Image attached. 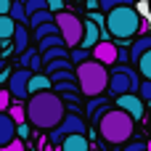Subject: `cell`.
<instances>
[{
    "label": "cell",
    "instance_id": "cell-43",
    "mask_svg": "<svg viewBox=\"0 0 151 151\" xmlns=\"http://www.w3.org/2000/svg\"><path fill=\"white\" fill-rule=\"evenodd\" d=\"M56 151H61V149H58V146H56Z\"/></svg>",
    "mask_w": 151,
    "mask_h": 151
},
{
    "label": "cell",
    "instance_id": "cell-9",
    "mask_svg": "<svg viewBox=\"0 0 151 151\" xmlns=\"http://www.w3.org/2000/svg\"><path fill=\"white\" fill-rule=\"evenodd\" d=\"M114 106L122 109L125 114H130L133 122H138V119L146 117V106H143V101H141L135 93H122V96H117V104H114Z\"/></svg>",
    "mask_w": 151,
    "mask_h": 151
},
{
    "label": "cell",
    "instance_id": "cell-6",
    "mask_svg": "<svg viewBox=\"0 0 151 151\" xmlns=\"http://www.w3.org/2000/svg\"><path fill=\"white\" fill-rule=\"evenodd\" d=\"M53 21H56V29L64 40L66 48H80V40H82V19L72 11H58L53 13Z\"/></svg>",
    "mask_w": 151,
    "mask_h": 151
},
{
    "label": "cell",
    "instance_id": "cell-23",
    "mask_svg": "<svg viewBox=\"0 0 151 151\" xmlns=\"http://www.w3.org/2000/svg\"><path fill=\"white\" fill-rule=\"evenodd\" d=\"M61 69H74V66H72V61H69V58H53V61L42 64V72H48V74L61 72Z\"/></svg>",
    "mask_w": 151,
    "mask_h": 151
},
{
    "label": "cell",
    "instance_id": "cell-26",
    "mask_svg": "<svg viewBox=\"0 0 151 151\" xmlns=\"http://www.w3.org/2000/svg\"><path fill=\"white\" fill-rule=\"evenodd\" d=\"M58 45H64V40H61L58 32H56V35H48V37H42V40H37V50H40V53L48 50V48H58Z\"/></svg>",
    "mask_w": 151,
    "mask_h": 151
},
{
    "label": "cell",
    "instance_id": "cell-19",
    "mask_svg": "<svg viewBox=\"0 0 151 151\" xmlns=\"http://www.w3.org/2000/svg\"><path fill=\"white\" fill-rule=\"evenodd\" d=\"M40 58H42V64H48V61H53V58H69V48H66V45L48 48V50H42V53H40Z\"/></svg>",
    "mask_w": 151,
    "mask_h": 151
},
{
    "label": "cell",
    "instance_id": "cell-45",
    "mask_svg": "<svg viewBox=\"0 0 151 151\" xmlns=\"http://www.w3.org/2000/svg\"><path fill=\"white\" fill-rule=\"evenodd\" d=\"M72 3H74V0H72Z\"/></svg>",
    "mask_w": 151,
    "mask_h": 151
},
{
    "label": "cell",
    "instance_id": "cell-24",
    "mask_svg": "<svg viewBox=\"0 0 151 151\" xmlns=\"http://www.w3.org/2000/svg\"><path fill=\"white\" fill-rule=\"evenodd\" d=\"M13 29H16V21L5 13V16H0V40H11L13 37Z\"/></svg>",
    "mask_w": 151,
    "mask_h": 151
},
{
    "label": "cell",
    "instance_id": "cell-32",
    "mask_svg": "<svg viewBox=\"0 0 151 151\" xmlns=\"http://www.w3.org/2000/svg\"><path fill=\"white\" fill-rule=\"evenodd\" d=\"M42 8H45V0H27V3H24V11H27V19H29L32 13L42 11Z\"/></svg>",
    "mask_w": 151,
    "mask_h": 151
},
{
    "label": "cell",
    "instance_id": "cell-13",
    "mask_svg": "<svg viewBox=\"0 0 151 151\" xmlns=\"http://www.w3.org/2000/svg\"><path fill=\"white\" fill-rule=\"evenodd\" d=\"M42 90H50V77L42 74V72H35L27 82V98L35 96V93H42Z\"/></svg>",
    "mask_w": 151,
    "mask_h": 151
},
{
    "label": "cell",
    "instance_id": "cell-42",
    "mask_svg": "<svg viewBox=\"0 0 151 151\" xmlns=\"http://www.w3.org/2000/svg\"><path fill=\"white\" fill-rule=\"evenodd\" d=\"M19 3H27V0H19Z\"/></svg>",
    "mask_w": 151,
    "mask_h": 151
},
{
    "label": "cell",
    "instance_id": "cell-40",
    "mask_svg": "<svg viewBox=\"0 0 151 151\" xmlns=\"http://www.w3.org/2000/svg\"><path fill=\"white\" fill-rule=\"evenodd\" d=\"M85 8H90V11H93V8H98V0H88V5H85Z\"/></svg>",
    "mask_w": 151,
    "mask_h": 151
},
{
    "label": "cell",
    "instance_id": "cell-5",
    "mask_svg": "<svg viewBox=\"0 0 151 151\" xmlns=\"http://www.w3.org/2000/svg\"><path fill=\"white\" fill-rule=\"evenodd\" d=\"M138 85H141V74L127 66V64H114V72H109V96H122V93H138Z\"/></svg>",
    "mask_w": 151,
    "mask_h": 151
},
{
    "label": "cell",
    "instance_id": "cell-20",
    "mask_svg": "<svg viewBox=\"0 0 151 151\" xmlns=\"http://www.w3.org/2000/svg\"><path fill=\"white\" fill-rule=\"evenodd\" d=\"M135 69H138V74H141L143 80H151V50H146V53L135 61Z\"/></svg>",
    "mask_w": 151,
    "mask_h": 151
},
{
    "label": "cell",
    "instance_id": "cell-27",
    "mask_svg": "<svg viewBox=\"0 0 151 151\" xmlns=\"http://www.w3.org/2000/svg\"><path fill=\"white\" fill-rule=\"evenodd\" d=\"M16 125H21V122H27V117H24V106L21 104H13V106H8V111H5Z\"/></svg>",
    "mask_w": 151,
    "mask_h": 151
},
{
    "label": "cell",
    "instance_id": "cell-21",
    "mask_svg": "<svg viewBox=\"0 0 151 151\" xmlns=\"http://www.w3.org/2000/svg\"><path fill=\"white\" fill-rule=\"evenodd\" d=\"M8 16H11L16 24H27V11H24V3L13 0V3H11V8H8Z\"/></svg>",
    "mask_w": 151,
    "mask_h": 151
},
{
    "label": "cell",
    "instance_id": "cell-7",
    "mask_svg": "<svg viewBox=\"0 0 151 151\" xmlns=\"http://www.w3.org/2000/svg\"><path fill=\"white\" fill-rule=\"evenodd\" d=\"M77 133H82L85 135V119L80 117V114H64V119L50 130V135H48V143H61V138H66V135H77Z\"/></svg>",
    "mask_w": 151,
    "mask_h": 151
},
{
    "label": "cell",
    "instance_id": "cell-39",
    "mask_svg": "<svg viewBox=\"0 0 151 151\" xmlns=\"http://www.w3.org/2000/svg\"><path fill=\"white\" fill-rule=\"evenodd\" d=\"M11 3H13V0H0V16H5V13H8Z\"/></svg>",
    "mask_w": 151,
    "mask_h": 151
},
{
    "label": "cell",
    "instance_id": "cell-28",
    "mask_svg": "<svg viewBox=\"0 0 151 151\" xmlns=\"http://www.w3.org/2000/svg\"><path fill=\"white\" fill-rule=\"evenodd\" d=\"M90 58V50L88 48H74L72 53H69V61L72 64H82V61H88Z\"/></svg>",
    "mask_w": 151,
    "mask_h": 151
},
{
    "label": "cell",
    "instance_id": "cell-3",
    "mask_svg": "<svg viewBox=\"0 0 151 151\" xmlns=\"http://www.w3.org/2000/svg\"><path fill=\"white\" fill-rule=\"evenodd\" d=\"M133 130H135V122L130 119V114H125L122 109L117 106H109L101 117H98V133L106 143L111 146H122L133 138Z\"/></svg>",
    "mask_w": 151,
    "mask_h": 151
},
{
    "label": "cell",
    "instance_id": "cell-12",
    "mask_svg": "<svg viewBox=\"0 0 151 151\" xmlns=\"http://www.w3.org/2000/svg\"><path fill=\"white\" fill-rule=\"evenodd\" d=\"M58 149H61V151H90V141H88V135L77 133V135H66V138H61Z\"/></svg>",
    "mask_w": 151,
    "mask_h": 151
},
{
    "label": "cell",
    "instance_id": "cell-8",
    "mask_svg": "<svg viewBox=\"0 0 151 151\" xmlns=\"http://www.w3.org/2000/svg\"><path fill=\"white\" fill-rule=\"evenodd\" d=\"M29 77H32V72L29 69H16V72H11L8 74V93H11V98H16V101H27V82H29Z\"/></svg>",
    "mask_w": 151,
    "mask_h": 151
},
{
    "label": "cell",
    "instance_id": "cell-18",
    "mask_svg": "<svg viewBox=\"0 0 151 151\" xmlns=\"http://www.w3.org/2000/svg\"><path fill=\"white\" fill-rule=\"evenodd\" d=\"M106 109H109V101H106L104 96H96V98H90V101H88V106H85V111L90 114V119H93V122H98V117H101Z\"/></svg>",
    "mask_w": 151,
    "mask_h": 151
},
{
    "label": "cell",
    "instance_id": "cell-4",
    "mask_svg": "<svg viewBox=\"0 0 151 151\" xmlns=\"http://www.w3.org/2000/svg\"><path fill=\"white\" fill-rule=\"evenodd\" d=\"M74 80H77V88L82 96L88 98H96V96H104L106 93V85H109V69L93 58L77 64L74 69Z\"/></svg>",
    "mask_w": 151,
    "mask_h": 151
},
{
    "label": "cell",
    "instance_id": "cell-34",
    "mask_svg": "<svg viewBox=\"0 0 151 151\" xmlns=\"http://www.w3.org/2000/svg\"><path fill=\"white\" fill-rule=\"evenodd\" d=\"M45 8H48L50 13H58V11H66L64 0H45Z\"/></svg>",
    "mask_w": 151,
    "mask_h": 151
},
{
    "label": "cell",
    "instance_id": "cell-16",
    "mask_svg": "<svg viewBox=\"0 0 151 151\" xmlns=\"http://www.w3.org/2000/svg\"><path fill=\"white\" fill-rule=\"evenodd\" d=\"M146 50H151V35H141V37H138V40L127 48V56H130V61L135 64V61H138Z\"/></svg>",
    "mask_w": 151,
    "mask_h": 151
},
{
    "label": "cell",
    "instance_id": "cell-36",
    "mask_svg": "<svg viewBox=\"0 0 151 151\" xmlns=\"http://www.w3.org/2000/svg\"><path fill=\"white\" fill-rule=\"evenodd\" d=\"M8 106H11V93L3 88L0 90V111H8Z\"/></svg>",
    "mask_w": 151,
    "mask_h": 151
},
{
    "label": "cell",
    "instance_id": "cell-31",
    "mask_svg": "<svg viewBox=\"0 0 151 151\" xmlns=\"http://www.w3.org/2000/svg\"><path fill=\"white\" fill-rule=\"evenodd\" d=\"M141 101H151V80H141L138 85V93H135Z\"/></svg>",
    "mask_w": 151,
    "mask_h": 151
},
{
    "label": "cell",
    "instance_id": "cell-22",
    "mask_svg": "<svg viewBox=\"0 0 151 151\" xmlns=\"http://www.w3.org/2000/svg\"><path fill=\"white\" fill-rule=\"evenodd\" d=\"M45 21H53V13H50L48 8H42V11H37V13H32V16L27 19L29 29H35V27H40V24H45Z\"/></svg>",
    "mask_w": 151,
    "mask_h": 151
},
{
    "label": "cell",
    "instance_id": "cell-2",
    "mask_svg": "<svg viewBox=\"0 0 151 151\" xmlns=\"http://www.w3.org/2000/svg\"><path fill=\"white\" fill-rule=\"evenodd\" d=\"M141 11L133 8V5H117L111 11H106V19H104V29L117 40V42H127L130 37L141 35Z\"/></svg>",
    "mask_w": 151,
    "mask_h": 151
},
{
    "label": "cell",
    "instance_id": "cell-37",
    "mask_svg": "<svg viewBox=\"0 0 151 151\" xmlns=\"http://www.w3.org/2000/svg\"><path fill=\"white\" fill-rule=\"evenodd\" d=\"M27 135H29V125H27V122L16 125V138H27Z\"/></svg>",
    "mask_w": 151,
    "mask_h": 151
},
{
    "label": "cell",
    "instance_id": "cell-10",
    "mask_svg": "<svg viewBox=\"0 0 151 151\" xmlns=\"http://www.w3.org/2000/svg\"><path fill=\"white\" fill-rule=\"evenodd\" d=\"M90 58L104 64V66H114L117 64V45H114V40H98L90 48Z\"/></svg>",
    "mask_w": 151,
    "mask_h": 151
},
{
    "label": "cell",
    "instance_id": "cell-29",
    "mask_svg": "<svg viewBox=\"0 0 151 151\" xmlns=\"http://www.w3.org/2000/svg\"><path fill=\"white\" fill-rule=\"evenodd\" d=\"M48 77H50V85L53 82H66V80H74V69H61V72H53Z\"/></svg>",
    "mask_w": 151,
    "mask_h": 151
},
{
    "label": "cell",
    "instance_id": "cell-35",
    "mask_svg": "<svg viewBox=\"0 0 151 151\" xmlns=\"http://www.w3.org/2000/svg\"><path fill=\"white\" fill-rule=\"evenodd\" d=\"M0 151H27V149H24V143H21V138H13L11 143H5V146H0Z\"/></svg>",
    "mask_w": 151,
    "mask_h": 151
},
{
    "label": "cell",
    "instance_id": "cell-25",
    "mask_svg": "<svg viewBox=\"0 0 151 151\" xmlns=\"http://www.w3.org/2000/svg\"><path fill=\"white\" fill-rule=\"evenodd\" d=\"M56 32H58V29H56V21H45V24H40V27L32 29V37H35V40H42V37L56 35Z\"/></svg>",
    "mask_w": 151,
    "mask_h": 151
},
{
    "label": "cell",
    "instance_id": "cell-38",
    "mask_svg": "<svg viewBox=\"0 0 151 151\" xmlns=\"http://www.w3.org/2000/svg\"><path fill=\"white\" fill-rule=\"evenodd\" d=\"M143 149H146V143L143 141H135V143H127L122 151H143Z\"/></svg>",
    "mask_w": 151,
    "mask_h": 151
},
{
    "label": "cell",
    "instance_id": "cell-15",
    "mask_svg": "<svg viewBox=\"0 0 151 151\" xmlns=\"http://www.w3.org/2000/svg\"><path fill=\"white\" fill-rule=\"evenodd\" d=\"M53 88V93H61L69 104H74L77 101V93H80V88H77V80H66V82H53L50 85Z\"/></svg>",
    "mask_w": 151,
    "mask_h": 151
},
{
    "label": "cell",
    "instance_id": "cell-41",
    "mask_svg": "<svg viewBox=\"0 0 151 151\" xmlns=\"http://www.w3.org/2000/svg\"><path fill=\"white\" fill-rule=\"evenodd\" d=\"M146 151H151V141H146Z\"/></svg>",
    "mask_w": 151,
    "mask_h": 151
},
{
    "label": "cell",
    "instance_id": "cell-46",
    "mask_svg": "<svg viewBox=\"0 0 151 151\" xmlns=\"http://www.w3.org/2000/svg\"><path fill=\"white\" fill-rule=\"evenodd\" d=\"M143 151H146V149H143Z\"/></svg>",
    "mask_w": 151,
    "mask_h": 151
},
{
    "label": "cell",
    "instance_id": "cell-1",
    "mask_svg": "<svg viewBox=\"0 0 151 151\" xmlns=\"http://www.w3.org/2000/svg\"><path fill=\"white\" fill-rule=\"evenodd\" d=\"M66 114V106H64V98L58 93H50V90H42V93H35L29 96V101L24 104V117L29 125L40 127V130H53Z\"/></svg>",
    "mask_w": 151,
    "mask_h": 151
},
{
    "label": "cell",
    "instance_id": "cell-30",
    "mask_svg": "<svg viewBox=\"0 0 151 151\" xmlns=\"http://www.w3.org/2000/svg\"><path fill=\"white\" fill-rule=\"evenodd\" d=\"M135 0H98V8L101 11H111V8H117V5H133Z\"/></svg>",
    "mask_w": 151,
    "mask_h": 151
},
{
    "label": "cell",
    "instance_id": "cell-44",
    "mask_svg": "<svg viewBox=\"0 0 151 151\" xmlns=\"http://www.w3.org/2000/svg\"><path fill=\"white\" fill-rule=\"evenodd\" d=\"M149 125H151V117H149Z\"/></svg>",
    "mask_w": 151,
    "mask_h": 151
},
{
    "label": "cell",
    "instance_id": "cell-14",
    "mask_svg": "<svg viewBox=\"0 0 151 151\" xmlns=\"http://www.w3.org/2000/svg\"><path fill=\"white\" fill-rule=\"evenodd\" d=\"M13 138H16V122H13L5 111H0V146L11 143Z\"/></svg>",
    "mask_w": 151,
    "mask_h": 151
},
{
    "label": "cell",
    "instance_id": "cell-11",
    "mask_svg": "<svg viewBox=\"0 0 151 151\" xmlns=\"http://www.w3.org/2000/svg\"><path fill=\"white\" fill-rule=\"evenodd\" d=\"M101 32H104V29H101L96 21H90V19L82 21V40H80V48H88V50H90V48L101 40Z\"/></svg>",
    "mask_w": 151,
    "mask_h": 151
},
{
    "label": "cell",
    "instance_id": "cell-17",
    "mask_svg": "<svg viewBox=\"0 0 151 151\" xmlns=\"http://www.w3.org/2000/svg\"><path fill=\"white\" fill-rule=\"evenodd\" d=\"M13 50H19V53H24L27 48H29V27L27 24H16V29H13Z\"/></svg>",
    "mask_w": 151,
    "mask_h": 151
},
{
    "label": "cell",
    "instance_id": "cell-33",
    "mask_svg": "<svg viewBox=\"0 0 151 151\" xmlns=\"http://www.w3.org/2000/svg\"><path fill=\"white\" fill-rule=\"evenodd\" d=\"M27 69H29L32 74H35V72H42V58H40V50H35V53H32V58H29Z\"/></svg>",
    "mask_w": 151,
    "mask_h": 151
}]
</instances>
